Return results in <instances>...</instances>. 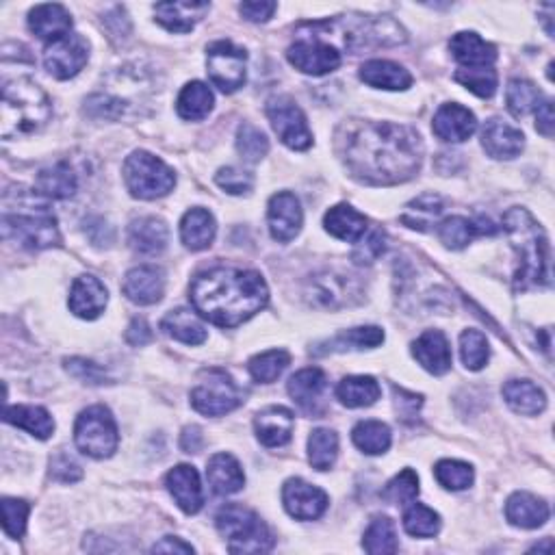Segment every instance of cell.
I'll return each mask as SVG.
<instances>
[{
    "mask_svg": "<svg viewBox=\"0 0 555 555\" xmlns=\"http://www.w3.org/2000/svg\"><path fill=\"white\" fill-rule=\"evenodd\" d=\"M128 245L141 256H157L167 245V226L163 219L141 217L128 228Z\"/></svg>",
    "mask_w": 555,
    "mask_h": 555,
    "instance_id": "28",
    "label": "cell"
},
{
    "mask_svg": "<svg viewBox=\"0 0 555 555\" xmlns=\"http://www.w3.org/2000/svg\"><path fill=\"white\" fill-rule=\"evenodd\" d=\"M386 250V237L382 230L371 232V235L358 241V248L354 252V261L360 265H369L376 261V258Z\"/></svg>",
    "mask_w": 555,
    "mask_h": 555,
    "instance_id": "57",
    "label": "cell"
},
{
    "mask_svg": "<svg viewBox=\"0 0 555 555\" xmlns=\"http://www.w3.org/2000/svg\"><path fill=\"white\" fill-rule=\"evenodd\" d=\"M215 183L222 187L224 191L232 193V196H241V193H248L254 185L252 174L239 170V167H224L215 176Z\"/></svg>",
    "mask_w": 555,
    "mask_h": 555,
    "instance_id": "55",
    "label": "cell"
},
{
    "mask_svg": "<svg viewBox=\"0 0 555 555\" xmlns=\"http://www.w3.org/2000/svg\"><path fill=\"white\" fill-rule=\"evenodd\" d=\"M503 399L508 406L525 417H536L547 406V397L532 380H510L503 384Z\"/></svg>",
    "mask_w": 555,
    "mask_h": 555,
    "instance_id": "32",
    "label": "cell"
},
{
    "mask_svg": "<svg viewBox=\"0 0 555 555\" xmlns=\"http://www.w3.org/2000/svg\"><path fill=\"white\" fill-rule=\"evenodd\" d=\"M50 113V100L40 85L31 79L5 81L0 105V135L5 139L42 131Z\"/></svg>",
    "mask_w": 555,
    "mask_h": 555,
    "instance_id": "5",
    "label": "cell"
},
{
    "mask_svg": "<svg viewBox=\"0 0 555 555\" xmlns=\"http://www.w3.org/2000/svg\"><path fill=\"white\" fill-rule=\"evenodd\" d=\"M324 226L332 237L347 243H358L365 237V232L369 228L365 215H360L356 209H352V206L347 204L332 206L324 217Z\"/></svg>",
    "mask_w": 555,
    "mask_h": 555,
    "instance_id": "31",
    "label": "cell"
},
{
    "mask_svg": "<svg viewBox=\"0 0 555 555\" xmlns=\"http://www.w3.org/2000/svg\"><path fill=\"white\" fill-rule=\"evenodd\" d=\"M380 384L369 378V376H352L341 380L337 397L341 399V404L347 408H365L376 404L380 399Z\"/></svg>",
    "mask_w": 555,
    "mask_h": 555,
    "instance_id": "41",
    "label": "cell"
},
{
    "mask_svg": "<svg viewBox=\"0 0 555 555\" xmlns=\"http://www.w3.org/2000/svg\"><path fill=\"white\" fill-rule=\"evenodd\" d=\"M5 421L16 425V428L27 430L37 438H42V441H46V438L55 432L53 417L40 406H7Z\"/></svg>",
    "mask_w": 555,
    "mask_h": 555,
    "instance_id": "38",
    "label": "cell"
},
{
    "mask_svg": "<svg viewBox=\"0 0 555 555\" xmlns=\"http://www.w3.org/2000/svg\"><path fill=\"white\" fill-rule=\"evenodd\" d=\"M497 228L488 222V219H467V217H447L445 222L438 224V237L447 245L449 250H462L467 245L482 235H495Z\"/></svg>",
    "mask_w": 555,
    "mask_h": 555,
    "instance_id": "25",
    "label": "cell"
},
{
    "mask_svg": "<svg viewBox=\"0 0 555 555\" xmlns=\"http://www.w3.org/2000/svg\"><path fill=\"white\" fill-rule=\"evenodd\" d=\"M215 219L206 209H191L180 222V237L191 252L206 250L215 239Z\"/></svg>",
    "mask_w": 555,
    "mask_h": 555,
    "instance_id": "35",
    "label": "cell"
},
{
    "mask_svg": "<svg viewBox=\"0 0 555 555\" xmlns=\"http://www.w3.org/2000/svg\"><path fill=\"white\" fill-rule=\"evenodd\" d=\"M339 456V436L332 430L319 428L308 438V460L317 471H328Z\"/></svg>",
    "mask_w": 555,
    "mask_h": 555,
    "instance_id": "43",
    "label": "cell"
},
{
    "mask_svg": "<svg viewBox=\"0 0 555 555\" xmlns=\"http://www.w3.org/2000/svg\"><path fill=\"white\" fill-rule=\"evenodd\" d=\"M209 3H161L154 5V14L167 31L189 33L196 24L209 14Z\"/></svg>",
    "mask_w": 555,
    "mask_h": 555,
    "instance_id": "29",
    "label": "cell"
},
{
    "mask_svg": "<svg viewBox=\"0 0 555 555\" xmlns=\"http://www.w3.org/2000/svg\"><path fill=\"white\" fill-rule=\"evenodd\" d=\"M267 222H269L271 237H274L276 241L287 243V241L295 239L302 228V222H304L300 200L289 191L276 193V196L269 200Z\"/></svg>",
    "mask_w": 555,
    "mask_h": 555,
    "instance_id": "16",
    "label": "cell"
},
{
    "mask_svg": "<svg viewBox=\"0 0 555 555\" xmlns=\"http://www.w3.org/2000/svg\"><path fill=\"white\" fill-rule=\"evenodd\" d=\"M341 150L347 170L369 185L406 183L423 161L417 131L391 122H358L345 128Z\"/></svg>",
    "mask_w": 555,
    "mask_h": 555,
    "instance_id": "1",
    "label": "cell"
},
{
    "mask_svg": "<svg viewBox=\"0 0 555 555\" xmlns=\"http://www.w3.org/2000/svg\"><path fill=\"white\" fill-rule=\"evenodd\" d=\"M360 79L371 87L389 89V92H402V89H408L412 85V76L406 68L399 66V63L382 59L367 61L360 68Z\"/></svg>",
    "mask_w": 555,
    "mask_h": 555,
    "instance_id": "30",
    "label": "cell"
},
{
    "mask_svg": "<svg viewBox=\"0 0 555 555\" xmlns=\"http://www.w3.org/2000/svg\"><path fill=\"white\" fill-rule=\"evenodd\" d=\"M293 423V412L289 408L269 406L256 415L254 430L265 447H282L291 441Z\"/></svg>",
    "mask_w": 555,
    "mask_h": 555,
    "instance_id": "20",
    "label": "cell"
},
{
    "mask_svg": "<svg viewBox=\"0 0 555 555\" xmlns=\"http://www.w3.org/2000/svg\"><path fill=\"white\" fill-rule=\"evenodd\" d=\"M74 441L89 458H109L118 449L120 434L115 419L105 406H92L81 412L74 425Z\"/></svg>",
    "mask_w": 555,
    "mask_h": 555,
    "instance_id": "9",
    "label": "cell"
},
{
    "mask_svg": "<svg viewBox=\"0 0 555 555\" xmlns=\"http://www.w3.org/2000/svg\"><path fill=\"white\" fill-rule=\"evenodd\" d=\"M536 128L538 133H542L545 137H553V128H555V115H553V102L545 100L540 102L536 109Z\"/></svg>",
    "mask_w": 555,
    "mask_h": 555,
    "instance_id": "60",
    "label": "cell"
},
{
    "mask_svg": "<svg viewBox=\"0 0 555 555\" xmlns=\"http://www.w3.org/2000/svg\"><path fill=\"white\" fill-rule=\"evenodd\" d=\"M66 369L68 373H72L74 378H79L85 384H107L109 376H107V369L100 367L92 360H85V358H70L66 360Z\"/></svg>",
    "mask_w": 555,
    "mask_h": 555,
    "instance_id": "56",
    "label": "cell"
},
{
    "mask_svg": "<svg viewBox=\"0 0 555 555\" xmlns=\"http://www.w3.org/2000/svg\"><path fill=\"white\" fill-rule=\"evenodd\" d=\"M503 230L519 258L514 289L527 291L549 285V241L536 219L525 209H510L503 215Z\"/></svg>",
    "mask_w": 555,
    "mask_h": 555,
    "instance_id": "4",
    "label": "cell"
},
{
    "mask_svg": "<svg viewBox=\"0 0 555 555\" xmlns=\"http://www.w3.org/2000/svg\"><path fill=\"white\" fill-rule=\"evenodd\" d=\"M276 9H278L276 3H265V0H261V3H241L239 7L241 16L250 22H267L271 16H274Z\"/></svg>",
    "mask_w": 555,
    "mask_h": 555,
    "instance_id": "59",
    "label": "cell"
},
{
    "mask_svg": "<svg viewBox=\"0 0 555 555\" xmlns=\"http://www.w3.org/2000/svg\"><path fill=\"white\" fill-rule=\"evenodd\" d=\"M412 354L419 360V365L434 373V376H443L451 369V350L449 341L441 330H428L412 345Z\"/></svg>",
    "mask_w": 555,
    "mask_h": 555,
    "instance_id": "22",
    "label": "cell"
},
{
    "mask_svg": "<svg viewBox=\"0 0 555 555\" xmlns=\"http://www.w3.org/2000/svg\"><path fill=\"white\" fill-rule=\"evenodd\" d=\"M287 59L291 61V66H295V70L311 74V76H324V74L339 70L341 61H343L337 48L319 42V40L295 42L289 48Z\"/></svg>",
    "mask_w": 555,
    "mask_h": 555,
    "instance_id": "14",
    "label": "cell"
},
{
    "mask_svg": "<svg viewBox=\"0 0 555 555\" xmlns=\"http://www.w3.org/2000/svg\"><path fill=\"white\" fill-rule=\"evenodd\" d=\"M191 304L202 319L235 328L254 317L269 300L261 274L235 267H215L191 282Z\"/></svg>",
    "mask_w": 555,
    "mask_h": 555,
    "instance_id": "2",
    "label": "cell"
},
{
    "mask_svg": "<svg viewBox=\"0 0 555 555\" xmlns=\"http://www.w3.org/2000/svg\"><path fill=\"white\" fill-rule=\"evenodd\" d=\"M454 59L464 68H493L497 61V48L484 42L477 33H458L449 42Z\"/></svg>",
    "mask_w": 555,
    "mask_h": 555,
    "instance_id": "26",
    "label": "cell"
},
{
    "mask_svg": "<svg viewBox=\"0 0 555 555\" xmlns=\"http://www.w3.org/2000/svg\"><path fill=\"white\" fill-rule=\"evenodd\" d=\"M180 447H183L185 454H198L202 449V432L196 425H191V428H185L183 436H180Z\"/></svg>",
    "mask_w": 555,
    "mask_h": 555,
    "instance_id": "62",
    "label": "cell"
},
{
    "mask_svg": "<svg viewBox=\"0 0 555 555\" xmlns=\"http://www.w3.org/2000/svg\"><path fill=\"white\" fill-rule=\"evenodd\" d=\"M354 445L369 456H380L391 447V430L382 421H360L354 432Z\"/></svg>",
    "mask_w": 555,
    "mask_h": 555,
    "instance_id": "42",
    "label": "cell"
},
{
    "mask_svg": "<svg viewBox=\"0 0 555 555\" xmlns=\"http://www.w3.org/2000/svg\"><path fill=\"white\" fill-rule=\"evenodd\" d=\"M382 341H384L382 328H376V326L352 328V330L341 332L334 339L326 341L315 352L328 354V352H347V350H369V347H378Z\"/></svg>",
    "mask_w": 555,
    "mask_h": 555,
    "instance_id": "39",
    "label": "cell"
},
{
    "mask_svg": "<svg viewBox=\"0 0 555 555\" xmlns=\"http://www.w3.org/2000/svg\"><path fill=\"white\" fill-rule=\"evenodd\" d=\"M282 501H285L287 512L298 521H315L328 508V495L324 490L300 480V477H293L285 484Z\"/></svg>",
    "mask_w": 555,
    "mask_h": 555,
    "instance_id": "15",
    "label": "cell"
},
{
    "mask_svg": "<svg viewBox=\"0 0 555 555\" xmlns=\"http://www.w3.org/2000/svg\"><path fill=\"white\" fill-rule=\"evenodd\" d=\"M482 146L493 159H514L521 154L525 146V137L519 128L495 118L488 120L484 126Z\"/></svg>",
    "mask_w": 555,
    "mask_h": 555,
    "instance_id": "21",
    "label": "cell"
},
{
    "mask_svg": "<svg viewBox=\"0 0 555 555\" xmlns=\"http://www.w3.org/2000/svg\"><path fill=\"white\" fill-rule=\"evenodd\" d=\"M306 300L317 308L326 311H339V308L354 306L363 300V289L352 276L337 274V271H324L308 280Z\"/></svg>",
    "mask_w": 555,
    "mask_h": 555,
    "instance_id": "10",
    "label": "cell"
},
{
    "mask_svg": "<svg viewBox=\"0 0 555 555\" xmlns=\"http://www.w3.org/2000/svg\"><path fill=\"white\" fill-rule=\"evenodd\" d=\"M328 389V378L321 369H302L295 373L289 380V395L293 397V402L298 404L306 412H317L321 397H324Z\"/></svg>",
    "mask_w": 555,
    "mask_h": 555,
    "instance_id": "27",
    "label": "cell"
},
{
    "mask_svg": "<svg viewBox=\"0 0 555 555\" xmlns=\"http://www.w3.org/2000/svg\"><path fill=\"white\" fill-rule=\"evenodd\" d=\"M215 523L232 553H265L274 547V538L261 516L237 503H228L219 510Z\"/></svg>",
    "mask_w": 555,
    "mask_h": 555,
    "instance_id": "6",
    "label": "cell"
},
{
    "mask_svg": "<svg viewBox=\"0 0 555 555\" xmlns=\"http://www.w3.org/2000/svg\"><path fill=\"white\" fill-rule=\"evenodd\" d=\"M291 363V356L285 350H271L265 354H258L250 360V373L256 382L263 384H271L276 382L282 371H285Z\"/></svg>",
    "mask_w": 555,
    "mask_h": 555,
    "instance_id": "46",
    "label": "cell"
},
{
    "mask_svg": "<svg viewBox=\"0 0 555 555\" xmlns=\"http://www.w3.org/2000/svg\"><path fill=\"white\" fill-rule=\"evenodd\" d=\"M89 59V44L83 35L70 33L57 42H50L44 50V66L59 81L79 74Z\"/></svg>",
    "mask_w": 555,
    "mask_h": 555,
    "instance_id": "13",
    "label": "cell"
},
{
    "mask_svg": "<svg viewBox=\"0 0 555 555\" xmlns=\"http://www.w3.org/2000/svg\"><path fill=\"white\" fill-rule=\"evenodd\" d=\"M460 356L462 363L471 371H480L488 363V341L480 330H464L460 337Z\"/></svg>",
    "mask_w": 555,
    "mask_h": 555,
    "instance_id": "50",
    "label": "cell"
},
{
    "mask_svg": "<svg viewBox=\"0 0 555 555\" xmlns=\"http://www.w3.org/2000/svg\"><path fill=\"white\" fill-rule=\"evenodd\" d=\"M35 185L37 191L46 198L68 200L74 196L76 189H79V180H76V174L68 163H57L37 174Z\"/></svg>",
    "mask_w": 555,
    "mask_h": 555,
    "instance_id": "37",
    "label": "cell"
},
{
    "mask_svg": "<svg viewBox=\"0 0 555 555\" xmlns=\"http://www.w3.org/2000/svg\"><path fill=\"white\" fill-rule=\"evenodd\" d=\"M506 102H508V109L514 118H525L527 113L538 109L540 92L534 83H529L525 79H512L508 83Z\"/></svg>",
    "mask_w": 555,
    "mask_h": 555,
    "instance_id": "45",
    "label": "cell"
},
{
    "mask_svg": "<svg viewBox=\"0 0 555 555\" xmlns=\"http://www.w3.org/2000/svg\"><path fill=\"white\" fill-rule=\"evenodd\" d=\"M31 31L44 42H57L70 35L72 16L63 5H40L29 14Z\"/></svg>",
    "mask_w": 555,
    "mask_h": 555,
    "instance_id": "24",
    "label": "cell"
},
{
    "mask_svg": "<svg viewBox=\"0 0 555 555\" xmlns=\"http://www.w3.org/2000/svg\"><path fill=\"white\" fill-rule=\"evenodd\" d=\"M167 490L174 497V501L178 503V508L187 512V514H198L202 503H204V495H202V486H200V475L198 471L189 467V464H180V467L172 469L165 477Z\"/></svg>",
    "mask_w": 555,
    "mask_h": 555,
    "instance_id": "18",
    "label": "cell"
},
{
    "mask_svg": "<svg viewBox=\"0 0 555 555\" xmlns=\"http://www.w3.org/2000/svg\"><path fill=\"white\" fill-rule=\"evenodd\" d=\"M441 213H443V200L434 196V193H425V196L406 206L402 222L415 230H428L432 219H436Z\"/></svg>",
    "mask_w": 555,
    "mask_h": 555,
    "instance_id": "47",
    "label": "cell"
},
{
    "mask_svg": "<svg viewBox=\"0 0 555 555\" xmlns=\"http://www.w3.org/2000/svg\"><path fill=\"white\" fill-rule=\"evenodd\" d=\"M213 102H215V98H213L211 89L200 81H193V83L185 85L183 92H180L176 109L183 120L198 122V120H204L206 115L211 113Z\"/></svg>",
    "mask_w": 555,
    "mask_h": 555,
    "instance_id": "40",
    "label": "cell"
},
{
    "mask_svg": "<svg viewBox=\"0 0 555 555\" xmlns=\"http://www.w3.org/2000/svg\"><path fill=\"white\" fill-rule=\"evenodd\" d=\"M237 150H239L243 161L258 163L267 154L269 141H267V137H265L261 128H256L250 122H243L239 126V133H237Z\"/></svg>",
    "mask_w": 555,
    "mask_h": 555,
    "instance_id": "49",
    "label": "cell"
},
{
    "mask_svg": "<svg viewBox=\"0 0 555 555\" xmlns=\"http://www.w3.org/2000/svg\"><path fill=\"white\" fill-rule=\"evenodd\" d=\"M419 495V477L412 469H404L386 484L382 497L389 503H412Z\"/></svg>",
    "mask_w": 555,
    "mask_h": 555,
    "instance_id": "53",
    "label": "cell"
},
{
    "mask_svg": "<svg viewBox=\"0 0 555 555\" xmlns=\"http://www.w3.org/2000/svg\"><path fill=\"white\" fill-rule=\"evenodd\" d=\"M206 477L217 495H235L245 484L241 464L230 454H215L206 467Z\"/></svg>",
    "mask_w": 555,
    "mask_h": 555,
    "instance_id": "33",
    "label": "cell"
},
{
    "mask_svg": "<svg viewBox=\"0 0 555 555\" xmlns=\"http://www.w3.org/2000/svg\"><path fill=\"white\" fill-rule=\"evenodd\" d=\"M107 306V289L94 276L74 280L70 291V311L81 319H96Z\"/></svg>",
    "mask_w": 555,
    "mask_h": 555,
    "instance_id": "23",
    "label": "cell"
},
{
    "mask_svg": "<svg viewBox=\"0 0 555 555\" xmlns=\"http://www.w3.org/2000/svg\"><path fill=\"white\" fill-rule=\"evenodd\" d=\"M150 339H152V330L146 324V319H141V317L133 319V324L126 330V341L133 347H141V345L150 343Z\"/></svg>",
    "mask_w": 555,
    "mask_h": 555,
    "instance_id": "61",
    "label": "cell"
},
{
    "mask_svg": "<svg viewBox=\"0 0 555 555\" xmlns=\"http://www.w3.org/2000/svg\"><path fill=\"white\" fill-rule=\"evenodd\" d=\"M267 118L274 126L282 144L293 150H306L313 144L311 128H308L304 111L289 96H274L267 102Z\"/></svg>",
    "mask_w": 555,
    "mask_h": 555,
    "instance_id": "12",
    "label": "cell"
},
{
    "mask_svg": "<svg viewBox=\"0 0 555 555\" xmlns=\"http://www.w3.org/2000/svg\"><path fill=\"white\" fill-rule=\"evenodd\" d=\"M154 553H172V551H178V553H193V547L187 545V542H183L180 538H174V536H167L163 538L161 542H157V545L152 547Z\"/></svg>",
    "mask_w": 555,
    "mask_h": 555,
    "instance_id": "63",
    "label": "cell"
},
{
    "mask_svg": "<svg viewBox=\"0 0 555 555\" xmlns=\"http://www.w3.org/2000/svg\"><path fill=\"white\" fill-rule=\"evenodd\" d=\"M50 475H53L59 482L70 484V482H79L83 477V471L70 456L59 454L53 458V464H50Z\"/></svg>",
    "mask_w": 555,
    "mask_h": 555,
    "instance_id": "58",
    "label": "cell"
},
{
    "mask_svg": "<svg viewBox=\"0 0 555 555\" xmlns=\"http://www.w3.org/2000/svg\"><path fill=\"white\" fill-rule=\"evenodd\" d=\"M191 404L204 417H224L243 404V391L222 369H204L191 391Z\"/></svg>",
    "mask_w": 555,
    "mask_h": 555,
    "instance_id": "8",
    "label": "cell"
},
{
    "mask_svg": "<svg viewBox=\"0 0 555 555\" xmlns=\"http://www.w3.org/2000/svg\"><path fill=\"white\" fill-rule=\"evenodd\" d=\"M456 81L480 98H493L497 92V72L493 68H462L456 72Z\"/></svg>",
    "mask_w": 555,
    "mask_h": 555,
    "instance_id": "52",
    "label": "cell"
},
{
    "mask_svg": "<svg viewBox=\"0 0 555 555\" xmlns=\"http://www.w3.org/2000/svg\"><path fill=\"white\" fill-rule=\"evenodd\" d=\"M161 330L185 345H202L206 341V328L198 319L196 311L189 308H176V311L167 313L161 321Z\"/></svg>",
    "mask_w": 555,
    "mask_h": 555,
    "instance_id": "36",
    "label": "cell"
},
{
    "mask_svg": "<svg viewBox=\"0 0 555 555\" xmlns=\"http://www.w3.org/2000/svg\"><path fill=\"white\" fill-rule=\"evenodd\" d=\"M122 289H124L126 298L139 306L157 304V302H161L163 293H165L163 269L152 267V265L135 267L126 274Z\"/></svg>",
    "mask_w": 555,
    "mask_h": 555,
    "instance_id": "17",
    "label": "cell"
},
{
    "mask_svg": "<svg viewBox=\"0 0 555 555\" xmlns=\"http://www.w3.org/2000/svg\"><path fill=\"white\" fill-rule=\"evenodd\" d=\"M245 63H248L245 50L228 40H219L211 44L209 53H206L209 79L215 87L222 89L224 94L237 92V89L245 85Z\"/></svg>",
    "mask_w": 555,
    "mask_h": 555,
    "instance_id": "11",
    "label": "cell"
},
{
    "mask_svg": "<svg viewBox=\"0 0 555 555\" xmlns=\"http://www.w3.org/2000/svg\"><path fill=\"white\" fill-rule=\"evenodd\" d=\"M432 128L438 139L449 141V144H460V141H467L477 131V120L469 109L451 102V105H443L436 111Z\"/></svg>",
    "mask_w": 555,
    "mask_h": 555,
    "instance_id": "19",
    "label": "cell"
},
{
    "mask_svg": "<svg viewBox=\"0 0 555 555\" xmlns=\"http://www.w3.org/2000/svg\"><path fill=\"white\" fill-rule=\"evenodd\" d=\"M29 503L22 499H3V525L11 538H20L27 529Z\"/></svg>",
    "mask_w": 555,
    "mask_h": 555,
    "instance_id": "54",
    "label": "cell"
},
{
    "mask_svg": "<svg viewBox=\"0 0 555 555\" xmlns=\"http://www.w3.org/2000/svg\"><path fill=\"white\" fill-rule=\"evenodd\" d=\"M404 527L415 538H432L441 532V516L423 503H412L404 514Z\"/></svg>",
    "mask_w": 555,
    "mask_h": 555,
    "instance_id": "48",
    "label": "cell"
},
{
    "mask_svg": "<svg viewBox=\"0 0 555 555\" xmlns=\"http://www.w3.org/2000/svg\"><path fill=\"white\" fill-rule=\"evenodd\" d=\"M508 521L523 529H536L549 519V506L529 493H514L506 503Z\"/></svg>",
    "mask_w": 555,
    "mask_h": 555,
    "instance_id": "34",
    "label": "cell"
},
{
    "mask_svg": "<svg viewBox=\"0 0 555 555\" xmlns=\"http://www.w3.org/2000/svg\"><path fill=\"white\" fill-rule=\"evenodd\" d=\"M363 547L367 553H373V555L395 553L399 549V542H397L393 521L386 519V516H378V519H373L369 529L365 532Z\"/></svg>",
    "mask_w": 555,
    "mask_h": 555,
    "instance_id": "44",
    "label": "cell"
},
{
    "mask_svg": "<svg viewBox=\"0 0 555 555\" xmlns=\"http://www.w3.org/2000/svg\"><path fill=\"white\" fill-rule=\"evenodd\" d=\"M124 180L128 191L139 200H157L176 185L174 172L150 152H133L124 163Z\"/></svg>",
    "mask_w": 555,
    "mask_h": 555,
    "instance_id": "7",
    "label": "cell"
},
{
    "mask_svg": "<svg viewBox=\"0 0 555 555\" xmlns=\"http://www.w3.org/2000/svg\"><path fill=\"white\" fill-rule=\"evenodd\" d=\"M434 475L438 484L447 490H467L473 484V469L467 462L441 460L436 464Z\"/></svg>",
    "mask_w": 555,
    "mask_h": 555,
    "instance_id": "51",
    "label": "cell"
},
{
    "mask_svg": "<svg viewBox=\"0 0 555 555\" xmlns=\"http://www.w3.org/2000/svg\"><path fill=\"white\" fill-rule=\"evenodd\" d=\"M3 237L27 250H48L61 243L59 226L48 204L29 189H7L3 196Z\"/></svg>",
    "mask_w": 555,
    "mask_h": 555,
    "instance_id": "3",
    "label": "cell"
}]
</instances>
